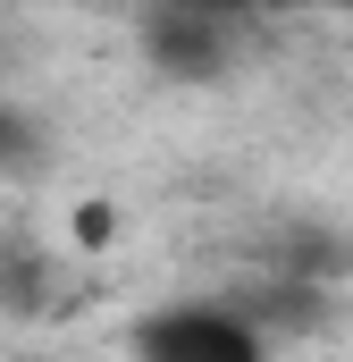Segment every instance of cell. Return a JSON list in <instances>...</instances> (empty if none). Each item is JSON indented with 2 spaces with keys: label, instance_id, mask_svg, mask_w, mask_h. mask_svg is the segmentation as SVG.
<instances>
[{
  "label": "cell",
  "instance_id": "3957f363",
  "mask_svg": "<svg viewBox=\"0 0 353 362\" xmlns=\"http://www.w3.org/2000/svg\"><path fill=\"white\" fill-rule=\"evenodd\" d=\"M34 160H42V127L0 101V169H34Z\"/></svg>",
  "mask_w": 353,
  "mask_h": 362
},
{
  "label": "cell",
  "instance_id": "7a4b0ae2",
  "mask_svg": "<svg viewBox=\"0 0 353 362\" xmlns=\"http://www.w3.org/2000/svg\"><path fill=\"white\" fill-rule=\"evenodd\" d=\"M126 354L135 362H277V346H269L236 303L193 295V303H152L126 329Z\"/></svg>",
  "mask_w": 353,
  "mask_h": 362
},
{
  "label": "cell",
  "instance_id": "6da1fadb",
  "mask_svg": "<svg viewBox=\"0 0 353 362\" xmlns=\"http://www.w3.org/2000/svg\"><path fill=\"white\" fill-rule=\"evenodd\" d=\"M253 42V0H152L143 8V59L176 85H219Z\"/></svg>",
  "mask_w": 353,
  "mask_h": 362
}]
</instances>
